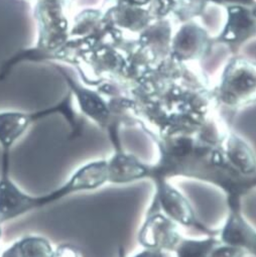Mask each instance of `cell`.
<instances>
[{
    "label": "cell",
    "instance_id": "cell-8",
    "mask_svg": "<svg viewBox=\"0 0 256 257\" xmlns=\"http://www.w3.org/2000/svg\"><path fill=\"white\" fill-rule=\"evenodd\" d=\"M223 153L230 167L236 172L247 178L255 177L254 152L241 137L230 131L223 143Z\"/></svg>",
    "mask_w": 256,
    "mask_h": 257
},
{
    "label": "cell",
    "instance_id": "cell-5",
    "mask_svg": "<svg viewBox=\"0 0 256 257\" xmlns=\"http://www.w3.org/2000/svg\"><path fill=\"white\" fill-rule=\"evenodd\" d=\"M106 164L108 184L122 186L150 180L151 165L125 152L123 147L113 149L111 157L106 159Z\"/></svg>",
    "mask_w": 256,
    "mask_h": 257
},
{
    "label": "cell",
    "instance_id": "cell-14",
    "mask_svg": "<svg viewBox=\"0 0 256 257\" xmlns=\"http://www.w3.org/2000/svg\"><path fill=\"white\" fill-rule=\"evenodd\" d=\"M0 257H20L18 243L15 242L10 248H8Z\"/></svg>",
    "mask_w": 256,
    "mask_h": 257
},
{
    "label": "cell",
    "instance_id": "cell-1",
    "mask_svg": "<svg viewBox=\"0 0 256 257\" xmlns=\"http://www.w3.org/2000/svg\"><path fill=\"white\" fill-rule=\"evenodd\" d=\"M147 135L159 149V160L151 165V181L184 177L212 184L225 193L228 209L242 208V198L255 187V177H244L230 167L223 146L207 143L201 137H187L185 131Z\"/></svg>",
    "mask_w": 256,
    "mask_h": 257
},
{
    "label": "cell",
    "instance_id": "cell-7",
    "mask_svg": "<svg viewBox=\"0 0 256 257\" xmlns=\"http://www.w3.org/2000/svg\"><path fill=\"white\" fill-rule=\"evenodd\" d=\"M44 117H46L44 111L0 112V147L3 153L10 154L14 145L26 134L31 124Z\"/></svg>",
    "mask_w": 256,
    "mask_h": 257
},
{
    "label": "cell",
    "instance_id": "cell-2",
    "mask_svg": "<svg viewBox=\"0 0 256 257\" xmlns=\"http://www.w3.org/2000/svg\"><path fill=\"white\" fill-rule=\"evenodd\" d=\"M10 154H3V173L0 178V222L16 219L34 210L58 202L79 193L99 190L103 184L100 170L93 163L80 166L70 178L56 190L31 196L22 191L10 178Z\"/></svg>",
    "mask_w": 256,
    "mask_h": 257
},
{
    "label": "cell",
    "instance_id": "cell-16",
    "mask_svg": "<svg viewBox=\"0 0 256 257\" xmlns=\"http://www.w3.org/2000/svg\"><path fill=\"white\" fill-rule=\"evenodd\" d=\"M2 225H3V223L0 222V239H2V235H3V228H2Z\"/></svg>",
    "mask_w": 256,
    "mask_h": 257
},
{
    "label": "cell",
    "instance_id": "cell-4",
    "mask_svg": "<svg viewBox=\"0 0 256 257\" xmlns=\"http://www.w3.org/2000/svg\"><path fill=\"white\" fill-rule=\"evenodd\" d=\"M181 226L166 216L152 201L138 232V242L146 248L173 252L182 239Z\"/></svg>",
    "mask_w": 256,
    "mask_h": 257
},
{
    "label": "cell",
    "instance_id": "cell-6",
    "mask_svg": "<svg viewBox=\"0 0 256 257\" xmlns=\"http://www.w3.org/2000/svg\"><path fill=\"white\" fill-rule=\"evenodd\" d=\"M223 244L244 249L249 256L256 254V232L246 220L242 209H228L224 224L217 235Z\"/></svg>",
    "mask_w": 256,
    "mask_h": 257
},
{
    "label": "cell",
    "instance_id": "cell-9",
    "mask_svg": "<svg viewBox=\"0 0 256 257\" xmlns=\"http://www.w3.org/2000/svg\"><path fill=\"white\" fill-rule=\"evenodd\" d=\"M220 243L217 236L206 235L205 238L182 237L175 250V257H208L212 249Z\"/></svg>",
    "mask_w": 256,
    "mask_h": 257
},
{
    "label": "cell",
    "instance_id": "cell-13",
    "mask_svg": "<svg viewBox=\"0 0 256 257\" xmlns=\"http://www.w3.org/2000/svg\"><path fill=\"white\" fill-rule=\"evenodd\" d=\"M52 257H81V254L74 245L61 244L54 248Z\"/></svg>",
    "mask_w": 256,
    "mask_h": 257
},
{
    "label": "cell",
    "instance_id": "cell-10",
    "mask_svg": "<svg viewBox=\"0 0 256 257\" xmlns=\"http://www.w3.org/2000/svg\"><path fill=\"white\" fill-rule=\"evenodd\" d=\"M20 257H52L54 247L43 236L29 235L17 241Z\"/></svg>",
    "mask_w": 256,
    "mask_h": 257
},
{
    "label": "cell",
    "instance_id": "cell-11",
    "mask_svg": "<svg viewBox=\"0 0 256 257\" xmlns=\"http://www.w3.org/2000/svg\"><path fill=\"white\" fill-rule=\"evenodd\" d=\"M249 256L248 253L239 247L236 246H231L223 243H219L216 245L208 257H247Z\"/></svg>",
    "mask_w": 256,
    "mask_h": 257
},
{
    "label": "cell",
    "instance_id": "cell-12",
    "mask_svg": "<svg viewBox=\"0 0 256 257\" xmlns=\"http://www.w3.org/2000/svg\"><path fill=\"white\" fill-rule=\"evenodd\" d=\"M123 257H175L173 252L170 251H165L161 249H156V248H146L143 247V250L131 255L127 256L124 254Z\"/></svg>",
    "mask_w": 256,
    "mask_h": 257
},
{
    "label": "cell",
    "instance_id": "cell-3",
    "mask_svg": "<svg viewBox=\"0 0 256 257\" xmlns=\"http://www.w3.org/2000/svg\"><path fill=\"white\" fill-rule=\"evenodd\" d=\"M153 184L155 186L153 202L166 216L179 226L197 230L205 236L218 235V230L208 227L198 218L189 199L169 180H154Z\"/></svg>",
    "mask_w": 256,
    "mask_h": 257
},
{
    "label": "cell",
    "instance_id": "cell-15",
    "mask_svg": "<svg viewBox=\"0 0 256 257\" xmlns=\"http://www.w3.org/2000/svg\"><path fill=\"white\" fill-rule=\"evenodd\" d=\"M124 254H125V249H124V247L121 245V246L119 247V250H118V257H123Z\"/></svg>",
    "mask_w": 256,
    "mask_h": 257
}]
</instances>
